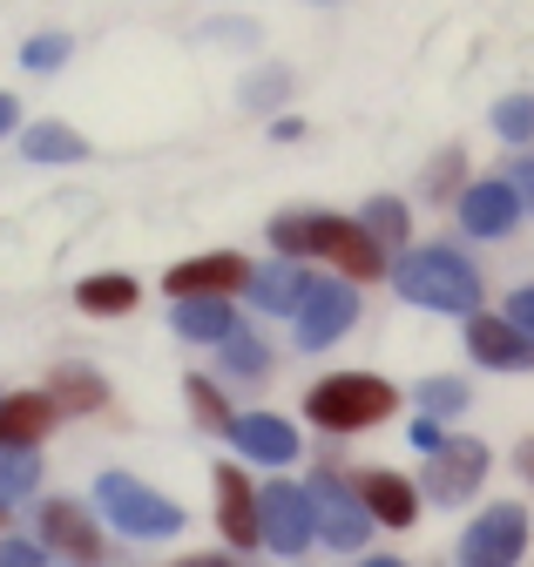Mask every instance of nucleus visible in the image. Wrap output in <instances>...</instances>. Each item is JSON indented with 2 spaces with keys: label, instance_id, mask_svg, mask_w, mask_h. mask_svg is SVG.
<instances>
[{
  "label": "nucleus",
  "instance_id": "obj_9",
  "mask_svg": "<svg viewBox=\"0 0 534 567\" xmlns=\"http://www.w3.org/2000/svg\"><path fill=\"white\" fill-rule=\"evenodd\" d=\"M311 507H318V527H325V540H331V547H359V540H366V527H372L366 501H352L339 480H318V486H311Z\"/></svg>",
  "mask_w": 534,
  "mask_h": 567
},
{
  "label": "nucleus",
  "instance_id": "obj_33",
  "mask_svg": "<svg viewBox=\"0 0 534 567\" xmlns=\"http://www.w3.org/2000/svg\"><path fill=\"white\" fill-rule=\"evenodd\" d=\"M521 196H527V203H534V163H527V169H521Z\"/></svg>",
  "mask_w": 534,
  "mask_h": 567
},
{
  "label": "nucleus",
  "instance_id": "obj_18",
  "mask_svg": "<svg viewBox=\"0 0 534 567\" xmlns=\"http://www.w3.org/2000/svg\"><path fill=\"white\" fill-rule=\"evenodd\" d=\"M250 291H257V311H305L311 277L298 264H271L264 277H250Z\"/></svg>",
  "mask_w": 534,
  "mask_h": 567
},
{
  "label": "nucleus",
  "instance_id": "obj_26",
  "mask_svg": "<svg viewBox=\"0 0 534 567\" xmlns=\"http://www.w3.org/2000/svg\"><path fill=\"white\" fill-rule=\"evenodd\" d=\"M420 399H427L433 412H453V405H466V385H460V379H427Z\"/></svg>",
  "mask_w": 534,
  "mask_h": 567
},
{
  "label": "nucleus",
  "instance_id": "obj_20",
  "mask_svg": "<svg viewBox=\"0 0 534 567\" xmlns=\"http://www.w3.org/2000/svg\"><path fill=\"white\" fill-rule=\"evenodd\" d=\"M28 156H34V163H75V156H89V142H82L75 128H54V122H41V128L28 135Z\"/></svg>",
  "mask_w": 534,
  "mask_h": 567
},
{
  "label": "nucleus",
  "instance_id": "obj_34",
  "mask_svg": "<svg viewBox=\"0 0 534 567\" xmlns=\"http://www.w3.org/2000/svg\"><path fill=\"white\" fill-rule=\"evenodd\" d=\"M521 473H527V480H534V446H527V453H521Z\"/></svg>",
  "mask_w": 534,
  "mask_h": 567
},
{
  "label": "nucleus",
  "instance_id": "obj_25",
  "mask_svg": "<svg viewBox=\"0 0 534 567\" xmlns=\"http://www.w3.org/2000/svg\"><path fill=\"white\" fill-rule=\"evenodd\" d=\"M494 128H501V135H514V142H521V135H534V102H527V95H507V102L494 109Z\"/></svg>",
  "mask_w": 534,
  "mask_h": 567
},
{
  "label": "nucleus",
  "instance_id": "obj_30",
  "mask_svg": "<svg viewBox=\"0 0 534 567\" xmlns=\"http://www.w3.org/2000/svg\"><path fill=\"white\" fill-rule=\"evenodd\" d=\"M0 567H41V554L21 547V540H0Z\"/></svg>",
  "mask_w": 534,
  "mask_h": 567
},
{
  "label": "nucleus",
  "instance_id": "obj_11",
  "mask_svg": "<svg viewBox=\"0 0 534 567\" xmlns=\"http://www.w3.org/2000/svg\"><path fill=\"white\" fill-rule=\"evenodd\" d=\"M352 291L346 284H311V298H305V311H298V338L305 344H331L346 324H352Z\"/></svg>",
  "mask_w": 534,
  "mask_h": 567
},
{
  "label": "nucleus",
  "instance_id": "obj_2",
  "mask_svg": "<svg viewBox=\"0 0 534 567\" xmlns=\"http://www.w3.org/2000/svg\"><path fill=\"white\" fill-rule=\"evenodd\" d=\"M278 244L285 250H318L346 277H379L386 270V250L372 244V230L346 224V217H278Z\"/></svg>",
  "mask_w": 534,
  "mask_h": 567
},
{
  "label": "nucleus",
  "instance_id": "obj_35",
  "mask_svg": "<svg viewBox=\"0 0 534 567\" xmlns=\"http://www.w3.org/2000/svg\"><path fill=\"white\" fill-rule=\"evenodd\" d=\"M183 567H230V560H183Z\"/></svg>",
  "mask_w": 534,
  "mask_h": 567
},
{
  "label": "nucleus",
  "instance_id": "obj_1",
  "mask_svg": "<svg viewBox=\"0 0 534 567\" xmlns=\"http://www.w3.org/2000/svg\"><path fill=\"white\" fill-rule=\"evenodd\" d=\"M392 284H399V298H413V305H427V311H474V298H481V277H474V264H466L460 250H413L407 264L392 270Z\"/></svg>",
  "mask_w": 534,
  "mask_h": 567
},
{
  "label": "nucleus",
  "instance_id": "obj_32",
  "mask_svg": "<svg viewBox=\"0 0 534 567\" xmlns=\"http://www.w3.org/2000/svg\"><path fill=\"white\" fill-rule=\"evenodd\" d=\"M14 122H21V109H14V95H0V135H8Z\"/></svg>",
  "mask_w": 534,
  "mask_h": 567
},
{
  "label": "nucleus",
  "instance_id": "obj_6",
  "mask_svg": "<svg viewBox=\"0 0 534 567\" xmlns=\"http://www.w3.org/2000/svg\"><path fill=\"white\" fill-rule=\"evenodd\" d=\"M481 473H487V446H474V440H440L433 446V466H427V486H433V501H466Z\"/></svg>",
  "mask_w": 534,
  "mask_h": 567
},
{
  "label": "nucleus",
  "instance_id": "obj_27",
  "mask_svg": "<svg viewBox=\"0 0 534 567\" xmlns=\"http://www.w3.org/2000/svg\"><path fill=\"white\" fill-rule=\"evenodd\" d=\"M61 61H69V41H61V34L28 41V68H61Z\"/></svg>",
  "mask_w": 534,
  "mask_h": 567
},
{
  "label": "nucleus",
  "instance_id": "obj_3",
  "mask_svg": "<svg viewBox=\"0 0 534 567\" xmlns=\"http://www.w3.org/2000/svg\"><path fill=\"white\" fill-rule=\"evenodd\" d=\"M311 419L331 425V433H359V425H379L392 412V385L386 379H366V372H339V379H325L311 385Z\"/></svg>",
  "mask_w": 534,
  "mask_h": 567
},
{
  "label": "nucleus",
  "instance_id": "obj_36",
  "mask_svg": "<svg viewBox=\"0 0 534 567\" xmlns=\"http://www.w3.org/2000/svg\"><path fill=\"white\" fill-rule=\"evenodd\" d=\"M366 567H399V560H366Z\"/></svg>",
  "mask_w": 534,
  "mask_h": 567
},
{
  "label": "nucleus",
  "instance_id": "obj_12",
  "mask_svg": "<svg viewBox=\"0 0 534 567\" xmlns=\"http://www.w3.org/2000/svg\"><path fill=\"white\" fill-rule=\"evenodd\" d=\"M217 507H224V534H230L237 547L264 540V501L244 486V473H237V466H224V473H217Z\"/></svg>",
  "mask_w": 534,
  "mask_h": 567
},
{
  "label": "nucleus",
  "instance_id": "obj_16",
  "mask_svg": "<svg viewBox=\"0 0 534 567\" xmlns=\"http://www.w3.org/2000/svg\"><path fill=\"white\" fill-rule=\"evenodd\" d=\"M41 527H48V540H54L61 554H75V560H102V534L89 527V514H82V507L54 501V507L41 514Z\"/></svg>",
  "mask_w": 534,
  "mask_h": 567
},
{
  "label": "nucleus",
  "instance_id": "obj_10",
  "mask_svg": "<svg viewBox=\"0 0 534 567\" xmlns=\"http://www.w3.org/2000/svg\"><path fill=\"white\" fill-rule=\"evenodd\" d=\"M466 344H474L481 365H501V372H527L534 365V338L521 324H501V318H474L466 324Z\"/></svg>",
  "mask_w": 534,
  "mask_h": 567
},
{
  "label": "nucleus",
  "instance_id": "obj_15",
  "mask_svg": "<svg viewBox=\"0 0 534 567\" xmlns=\"http://www.w3.org/2000/svg\"><path fill=\"white\" fill-rule=\"evenodd\" d=\"M230 433H237V446L250 453V460H298V433H291V425L285 419H271V412H257V419H237L230 425Z\"/></svg>",
  "mask_w": 534,
  "mask_h": 567
},
{
  "label": "nucleus",
  "instance_id": "obj_13",
  "mask_svg": "<svg viewBox=\"0 0 534 567\" xmlns=\"http://www.w3.org/2000/svg\"><path fill=\"white\" fill-rule=\"evenodd\" d=\"M514 217H521V196L507 183H474V189L460 196V224L474 230V237H501Z\"/></svg>",
  "mask_w": 534,
  "mask_h": 567
},
{
  "label": "nucleus",
  "instance_id": "obj_24",
  "mask_svg": "<svg viewBox=\"0 0 534 567\" xmlns=\"http://www.w3.org/2000/svg\"><path fill=\"white\" fill-rule=\"evenodd\" d=\"M61 399H69L75 412H89V405H102V385H95L89 372H61V379H54V405H61Z\"/></svg>",
  "mask_w": 534,
  "mask_h": 567
},
{
  "label": "nucleus",
  "instance_id": "obj_19",
  "mask_svg": "<svg viewBox=\"0 0 534 567\" xmlns=\"http://www.w3.org/2000/svg\"><path fill=\"white\" fill-rule=\"evenodd\" d=\"M176 331L217 344V338H230V305H224V298H183V305H176Z\"/></svg>",
  "mask_w": 534,
  "mask_h": 567
},
{
  "label": "nucleus",
  "instance_id": "obj_31",
  "mask_svg": "<svg viewBox=\"0 0 534 567\" xmlns=\"http://www.w3.org/2000/svg\"><path fill=\"white\" fill-rule=\"evenodd\" d=\"M514 324L534 338V291H521V298H514Z\"/></svg>",
  "mask_w": 534,
  "mask_h": 567
},
{
  "label": "nucleus",
  "instance_id": "obj_5",
  "mask_svg": "<svg viewBox=\"0 0 534 567\" xmlns=\"http://www.w3.org/2000/svg\"><path fill=\"white\" fill-rule=\"evenodd\" d=\"M521 547H527V520H521V507H494L487 520L466 527V540H460V567H514Z\"/></svg>",
  "mask_w": 534,
  "mask_h": 567
},
{
  "label": "nucleus",
  "instance_id": "obj_29",
  "mask_svg": "<svg viewBox=\"0 0 534 567\" xmlns=\"http://www.w3.org/2000/svg\"><path fill=\"white\" fill-rule=\"evenodd\" d=\"M230 365H237V372H257V365H264V359H257V338L230 331Z\"/></svg>",
  "mask_w": 534,
  "mask_h": 567
},
{
  "label": "nucleus",
  "instance_id": "obj_28",
  "mask_svg": "<svg viewBox=\"0 0 534 567\" xmlns=\"http://www.w3.org/2000/svg\"><path fill=\"white\" fill-rule=\"evenodd\" d=\"M189 399H196V412H204L210 425H224V399L210 392V379H189Z\"/></svg>",
  "mask_w": 534,
  "mask_h": 567
},
{
  "label": "nucleus",
  "instance_id": "obj_21",
  "mask_svg": "<svg viewBox=\"0 0 534 567\" xmlns=\"http://www.w3.org/2000/svg\"><path fill=\"white\" fill-rule=\"evenodd\" d=\"M34 480H41V460H28V446H0V507L34 493Z\"/></svg>",
  "mask_w": 534,
  "mask_h": 567
},
{
  "label": "nucleus",
  "instance_id": "obj_17",
  "mask_svg": "<svg viewBox=\"0 0 534 567\" xmlns=\"http://www.w3.org/2000/svg\"><path fill=\"white\" fill-rule=\"evenodd\" d=\"M359 501H366V514H379L386 527H407V520L420 514V493H413L407 480H399V473H372Z\"/></svg>",
  "mask_w": 534,
  "mask_h": 567
},
{
  "label": "nucleus",
  "instance_id": "obj_4",
  "mask_svg": "<svg viewBox=\"0 0 534 567\" xmlns=\"http://www.w3.org/2000/svg\"><path fill=\"white\" fill-rule=\"evenodd\" d=\"M95 493H102V507H109V520H115L122 534H143V540H150V534H176V520H183V514L163 501V493L136 486L129 473H102Z\"/></svg>",
  "mask_w": 534,
  "mask_h": 567
},
{
  "label": "nucleus",
  "instance_id": "obj_14",
  "mask_svg": "<svg viewBox=\"0 0 534 567\" xmlns=\"http://www.w3.org/2000/svg\"><path fill=\"white\" fill-rule=\"evenodd\" d=\"M54 425V399L21 392V399H0V446H34Z\"/></svg>",
  "mask_w": 534,
  "mask_h": 567
},
{
  "label": "nucleus",
  "instance_id": "obj_7",
  "mask_svg": "<svg viewBox=\"0 0 534 567\" xmlns=\"http://www.w3.org/2000/svg\"><path fill=\"white\" fill-rule=\"evenodd\" d=\"M311 493L305 486H271L264 493V540H271L278 554H298L311 540Z\"/></svg>",
  "mask_w": 534,
  "mask_h": 567
},
{
  "label": "nucleus",
  "instance_id": "obj_22",
  "mask_svg": "<svg viewBox=\"0 0 534 567\" xmlns=\"http://www.w3.org/2000/svg\"><path fill=\"white\" fill-rule=\"evenodd\" d=\"M129 305H136V284L129 277H89L82 284V311H95V318H115Z\"/></svg>",
  "mask_w": 534,
  "mask_h": 567
},
{
  "label": "nucleus",
  "instance_id": "obj_8",
  "mask_svg": "<svg viewBox=\"0 0 534 567\" xmlns=\"http://www.w3.org/2000/svg\"><path fill=\"white\" fill-rule=\"evenodd\" d=\"M250 284V264L244 257H196V264H176L170 270V298H230Z\"/></svg>",
  "mask_w": 534,
  "mask_h": 567
},
{
  "label": "nucleus",
  "instance_id": "obj_23",
  "mask_svg": "<svg viewBox=\"0 0 534 567\" xmlns=\"http://www.w3.org/2000/svg\"><path fill=\"white\" fill-rule=\"evenodd\" d=\"M366 230H372V244H379V250H386V244H399V237H407V209H399L392 196L366 203Z\"/></svg>",
  "mask_w": 534,
  "mask_h": 567
}]
</instances>
